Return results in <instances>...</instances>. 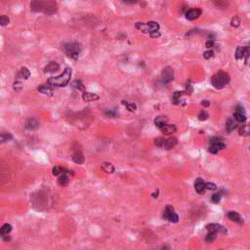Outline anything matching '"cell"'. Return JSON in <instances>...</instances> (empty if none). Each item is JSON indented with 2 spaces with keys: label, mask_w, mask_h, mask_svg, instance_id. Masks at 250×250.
<instances>
[{
  "label": "cell",
  "mask_w": 250,
  "mask_h": 250,
  "mask_svg": "<svg viewBox=\"0 0 250 250\" xmlns=\"http://www.w3.org/2000/svg\"><path fill=\"white\" fill-rule=\"evenodd\" d=\"M73 86L75 87V88H77L78 90H83L84 89V87H83V85H82V83L80 82V81H78V80H75L73 82Z\"/></svg>",
  "instance_id": "cell-40"
},
{
  "label": "cell",
  "mask_w": 250,
  "mask_h": 250,
  "mask_svg": "<svg viewBox=\"0 0 250 250\" xmlns=\"http://www.w3.org/2000/svg\"><path fill=\"white\" fill-rule=\"evenodd\" d=\"M228 2L226 1H215V5L218 6V7H221V8H224V7H226V6H228Z\"/></svg>",
  "instance_id": "cell-42"
},
{
  "label": "cell",
  "mask_w": 250,
  "mask_h": 250,
  "mask_svg": "<svg viewBox=\"0 0 250 250\" xmlns=\"http://www.w3.org/2000/svg\"><path fill=\"white\" fill-rule=\"evenodd\" d=\"M29 76H30V71H28V68L26 67H22L20 70V71H19L18 74H17V78L18 79H26L27 80V79L29 78Z\"/></svg>",
  "instance_id": "cell-17"
},
{
  "label": "cell",
  "mask_w": 250,
  "mask_h": 250,
  "mask_svg": "<svg viewBox=\"0 0 250 250\" xmlns=\"http://www.w3.org/2000/svg\"><path fill=\"white\" fill-rule=\"evenodd\" d=\"M71 158L77 164H82L84 162V154L80 145L77 143H73L71 145Z\"/></svg>",
  "instance_id": "cell-5"
},
{
  "label": "cell",
  "mask_w": 250,
  "mask_h": 250,
  "mask_svg": "<svg viewBox=\"0 0 250 250\" xmlns=\"http://www.w3.org/2000/svg\"><path fill=\"white\" fill-rule=\"evenodd\" d=\"M82 99L84 102H93L97 101L100 99V97L95 93H90V92H84L82 94Z\"/></svg>",
  "instance_id": "cell-14"
},
{
  "label": "cell",
  "mask_w": 250,
  "mask_h": 250,
  "mask_svg": "<svg viewBox=\"0 0 250 250\" xmlns=\"http://www.w3.org/2000/svg\"><path fill=\"white\" fill-rule=\"evenodd\" d=\"M9 22H10V20L7 16L2 15L1 17H0V24H1V26H6V24H9Z\"/></svg>",
  "instance_id": "cell-36"
},
{
  "label": "cell",
  "mask_w": 250,
  "mask_h": 250,
  "mask_svg": "<svg viewBox=\"0 0 250 250\" xmlns=\"http://www.w3.org/2000/svg\"><path fill=\"white\" fill-rule=\"evenodd\" d=\"M216 233H212V232H209L207 236H206V241L207 242H213L215 239H216Z\"/></svg>",
  "instance_id": "cell-34"
},
{
  "label": "cell",
  "mask_w": 250,
  "mask_h": 250,
  "mask_svg": "<svg viewBox=\"0 0 250 250\" xmlns=\"http://www.w3.org/2000/svg\"><path fill=\"white\" fill-rule=\"evenodd\" d=\"M65 173H70V171H67L66 168L64 167H61V166H55L53 168V175L55 176H58L60 174H65Z\"/></svg>",
  "instance_id": "cell-26"
},
{
  "label": "cell",
  "mask_w": 250,
  "mask_h": 250,
  "mask_svg": "<svg viewBox=\"0 0 250 250\" xmlns=\"http://www.w3.org/2000/svg\"><path fill=\"white\" fill-rule=\"evenodd\" d=\"M206 229L208 230V232H212V233H221V234H227L228 231L225 229L222 225L220 224H208L207 226H206Z\"/></svg>",
  "instance_id": "cell-11"
},
{
  "label": "cell",
  "mask_w": 250,
  "mask_h": 250,
  "mask_svg": "<svg viewBox=\"0 0 250 250\" xmlns=\"http://www.w3.org/2000/svg\"><path fill=\"white\" fill-rule=\"evenodd\" d=\"M155 142H154V144H155V146L156 147H159V148H164V145H165V142H166V140L165 139H163V138H157V139H155L154 140Z\"/></svg>",
  "instance_id": "cell-32"
},
{
  "label": "cell",
  "mask_w": 250,
  "mask_h": 250,
  "mask_svg": "<svg viewBox=\"0 0 250 250\" xmlns=\"http://www.w3.org/2000/svg\"><path fill=\"white\" fill-rule=\"evenodd\" d=\"M226 148V145L223 143V141L218 138V137H213L210 139L209 142V152L211 153H217L220 149H224Z\"/></svg>",
  "instance_id": "cell-6"
},
{
  "label": "cell",
  "mask_w": 250,
  "mask_h": 250,
  "mask_svg": "<svg viewBox=\"0 0 250 250\" xmlns=\"http://www.w3.org/2000/svg\"><path fill=\"white\" fill-rule=\"evenodd\" d=\"M195 189L197 193H199V195H201V193H203L206 190V187H205V183H204V181L201 179V178H197L196 180V183H195Z\"/></svg>",
  "instance_id": "cell-12"
},
{
  "label": "cell",
  "mask_w": 250,
  "mask_h": 250,
  "mask_svg": "<svg viewBox=\"0 0 250 250\" xmlns=\"http://www.w3.org/2000/svg\"><path fill=\"white\" fill-rule=\"evenodd\" d=\"M235 128V123L234 121L233 118H229V119L227 120L226 122V130H227V132L231 133L232 131H234Z\"/></svg>",
  "instance_id": "cell-25"
},
{
  "label": "cell",
  "mask_w": 250,
  "mask_h": 250,
  "mask_svg": "<svg viewBox=\"0 0 250 250\" xmlns=\"http://www.w3.org/2000/svg\"><path fill=\"white\" fill-rule=\"evenodd\" d=\"M106 114H107L108 116H110V117H114V116H116L117 114L114 110H107V111H106Z\"/></svg>",
  "instance_id": "cell-43"
},
{
  "label": "cell",
  "mask_w": 250,
  "mask_h": 250,
  "mask_svg": "<svg viewBox=\"0 0 250 250\" xmlns=\"http://www.w3.org/2000/svg\"><path fill=\"white\" fill-rule=\"evenodd\" d=\"M30 10L32 12H43L47 15H53L58 11V4L55 1H38L35 0L30 3Z\"/></svg>",
  "instance_id": "cell-1"
},
{
  "label": "cell",
  "mask_w": 250,
  "mask_h": 250,
  "mask_svg": "<svg viewBox=\"0 0 250 250\" xmlns=\"http://www.w3.org/2000/svg\"><path fill=\"white\" fill-rule=\"evenodd\" d=\"M167 121H168L167 116H165V115H159V116H157L154 119V124H155L156 127L162 128L166 124Z\"/></svg>",
  "instance_id": "cell-19"
},
{
  "label": "cell",
  "mask_w": 250,
  "mask_h": 250,
  "mask_svg": "<svg viewBox=\"0 0 250 250\" xmlns=\"http://www.w3.org/2000/svg\"><path fill=\"white\" fill-rule=\"evenodd\" d=\"M211 200L214 203H219V201L221 200V193H214L211 197Z\"/></svg>",
  "instance_id": "cell-37"
},
{
  "label": "cell",
  "mask_w": 250,
  "mask_h": 250,
  "mask_svg": "<svg viewBox=\"0 0 250 250\" xmlns=\"http://www.w3.org/2000/svg\"><path fill=\"white\" fill-rule=\"evenodd\" d=\"M250 57V47H241L239 46L236 48L235 51V58L237 60H241V59H245V61L248 60Z\"/></svg>",
  "instance_id": "cell-9"
},
{
  "label": "cell",
  "mask_w": 250,
  "mask_h": 250,
  "mask_svg": "<svg viewBox=\"0 0 250 250\" xmlns=\"http://www.w3.org/2000/svg\"><path fill=\"white\" fill-rule=\"evenodd\" d=\"M228 217H229V219L231 221H233V222H235V223H237V224H242V218H241V216L237 213V212H235V211H231V212H229L228 213Z\"/></svg>",
  "instance_id": "cell-16"
},
{
  "label": "cell",
  "mask_w": 250,
  "mask_h": 250,
  "mask_svg": "<svg viewBox=\"0 0 250 250\" xmlns=\"http://www.w3.org/2000/svg\"><path fill=\"white\" fill-rule=\"evenodd\" d=\"M234 117L235 119L237 121V122H244L246 120V117L244 115V114H242V111H236L234 114Z\"/></svg>",
  "instance_id": "cell-27"
},
{
  "label": "cell",
  "mask_w": 250,
  "mask_h": 250,
  "mask_svg": "<svg viewBox=\"0 0 250 250\" xmlns=\"http://www.w3.org/2000/svg\"><path fill=\"white\" fill-rule=\"evenodd\" d=\"M122 105L126 106V108L129 111H135L137 110V106L134 103H128L127 101H122Z\"/></svg>",
  "instance_id": "cell-30"
},
{
  "label": "cell",
  "mask_w": 250,
  "mask_h": 250,
  "mask_svg": "<svg viewBox=\"0 0 250 250\" xmlns=\"http://www.w3.org/2000/svg\"><path fill=\"white\" fill-rule=\"evenodd\" d=\"M230 82V76L229 74L225 71H220L214 74L211 78V83L216 89H222Z\"/></svg>",
  "instance_id": "cell-3"
},
{
  "label": "cell",
  "mask_w": 250,
  "mask_h": 250,
  "mask_svg": "<svg viewBox=\"0 0 250 250\" xmlns=\"http://www.w3.org/2000/svg\"><path fill=\"white\" fill-rule=\"evenodd\" d=\"M239 24H240L239 18L237 17V16H235V17L232 19V22H231V24H232V27H234V28H237V27L239 26Z\"/></svg>",
  "instance_id": "cell-35"
},
{
  "label": "cell",
  "mask_w": 250,
  "mask_h": 250,
  "mask_svg": "<svg viewBox=\"0 0 250 250\" xmlns=\"http://www.w3.org/2000/svg\"><path fill=\"white\" fill-rule=\"evenodd\" d=\"M208 117H209V114L205 110H201L200 112H199V114H198V119L201 120V121L208 119Z\"/></svg>",
  "instance_id": "cell-33"
},
{
  "label": "cell",
  "mask_w": 250,
  "mask_h": 250,
  "mask_svg": "<svg viewBox=\"0 0 250 250\" xmlns=\"http://www.w3.org/2000/svg\"><path fill=\"white\" fill-rule=\"evenodd\" d=\"M71 67H66L65 71L61 73L60 75L55 76V77H50L47 80V83L50 86H56V87H66L70 80L71 78Z\"/></svg>",
  "instance_id": "cell-2"
},
{
  "label": "cell",
  "mask_w": 250,
  "mask_h": 250,
  "mask_svg": "<svg viewBox=\"0 0 250 250\" xmlns=\"http://www.w3.org/2000/svg\"><path fill=\"white\" fill-rule=\"evenodd\" d=\"M213 55H214L213 51H211V50H207V51H205V52L203 53V57H204L206 60H208V59H210V58L213 57Z\"/></svg>",
  "instance_id": "cell-39"
},
{
  "label": "cell",
  "mask_w": 250,
  "mask_h": 250,
  "mask_svg": "<svg viewBox=\"0 0 250 250\" xmlns=\"http://www.w3.org/2000/svg\"><path fill=\"white\" fill-rule=\"evenodd\" d=\"M151 34V37H153V38H154V37H159L160 36V32L159 31H154V32H152V33H149Z\"/></svg>",
  "instance_id": "cell-45"
},
{
  "label": "cell",
  "mask_w": 250,
  "mask_h": 250,
  "mask_svg": "<svg viewBox=\"0 0 250 250\" xmlns=\"http://www.w3.org/2000/svg\"><path fill=\"white\" fill-rule=\"evenodd\" d=\"M24 126H26V128L28 129V130H36L37 128L39 127V122L37 121L35 118H33V117H30V118H28V119L26 121V125H24Z\"/></svg>",
  "instance_id": "cell-13"
},
{
  "label": "cell",
  "mask_w": 250,
  "mask_h": 250,
  "mask_svg": "<svg viewBox=\"0 0 250 250\" xmlns=\"http://www.w3.org/2000/svg\"><path fill=\"white\" fill-rule=\"evenodd\" d=\"M201 14H202L201 9L192 8V9H190L189 11H187L186 18H187V20H189V21H193V20H196V19L200 17Z\"/></svg>",
  "instance_id": "cell-10"
},
{
  "label": "cell",
  "mask_w": 250,
  "mask_h": 250,
  "mask_svg": "<svg viewBox=\"0 0 250 250\" xmlns=\"http://www.w3.org/2000/svg\"><path fill=\"white\" fill-rule=\"evenodd\" d=\"M201 105H202V106H204V107H208V106L210 105V103H209L208 101H202Z\"/></svg>",
  "instance_id": "cell-46"
},
{
  "label": "cell",
  "mask_w": 250,
  "mask_h": 250,
  "mask_svg": "<svg viewBox=\"0 0 250 250\" xmlns=\"http://www.w3.org/2000/svg\"><path fill=\"white\" fill-rule=\"evenodd\" d=\"M123 3H125V4H135L136 1H123Z\"/></svg>",
  "instance_id": "cell-47"
},
{
  "label": "cell",
  "mask_w": 250,
  "mask_h": 250,
  "mask_svg": "<svg viewBox=\"0 0 250 250\" xmlns=\"http://www.w3.org/2000/svg\"><path fill=\"white\" fill-rule=\"evenodd\" d=\"M60 68V66L57 64L56 62H49V64L44 67V72H55V71H58Z\"/></svg>",
  "instance_id": "cell-18"
},
{
  "label": "cell",
  "mask_w": 250,
  "mask_h": 250,
  "mask_svg": "<svg viewBox=\"0 0 250 250\" xmlns=\"http://www.w3.org/2000/svg\"><path fill=\"white\" fill-rule=\"evenodd\" d=\"M182 95H183V92H179V91L175 92V93L173 94V97H172L173 102H174L175 104H178V103L180 102V98L182 97Z\"/></svg>",
  "instance_id": "cell-31"
},
{
  "label": "cell",
  "mask_w": 250,
  "mask_h": 250,
  "mask_svg": "<svg viewBox=\"0 0 250 250\" xmlns=\"http://www.w3.org/2000/svg\"><path fill=\"white\" fill-rule=\"evenodd\" d=\"M62 50L70 58L77 60L81 51V46L78 42H67L62 45Z\"/></svg>",
  "instance_id": "cell-4"
},
{
  "label": "cell",
  "mask_w": 250,
  "mask_h": 250,
  "mask_svg": "<svg viewBox=\"0 0 250 250\" xmlns=\"http://www.w3.org/2000/svg\"><path fill=\"white\" fill-rule=\"evenodd\" d=\"M102 169L107 172V173H114V167L111 163H109V162H104L102 164Z\"/></svg>",
  "instance_id": "cell-24"
},
{
  "label": "cell",
  "mask_w": 250,
  "mask_h": 250,
  "mask_svg": "<svg viewBox=\"0 0 250 250\" xmlns=\"http://www.w3.org/2000/svg\"><path fill=\"white\" fill-rule=\"evenodd\" d=\"M68 182H70V179H68V177L67 176L66 174H62L58 180V183L61 186H67L68 184Z\"/></svg>",
  "instance_id": "cell-28"
},
{
  "label": "cell",
  "mask_w": 250,
  "mask_h": 250,
  "mask_svg": "<svg viewBox=\"0 0 250 250\" xmlns=\"http://www.w3.org/2000/svg\"><path fill=\"white\" fill-rule=\"evenodd\" d=\"M39 92H41L42 94H44V95H47V96H52L53 95V89L51 88V86L48 85H40L38 88H37Z\"/></svg>",
  "instance_id": "cell-21"
},
{
  "label": "cell",
  "mask_w": 250,
  "mask_h": 250,
  "mask_svg": "<svg viewBox=\"0 0 250 250\" xmlns=\"http://www.w3.org/2000/svg\"><path fill=\"white\" fill-rule=\"evenodd\" d=\"M163 218L167 219L168 221L172 223H177L179 220V216L174 212V208L171 205H167L165 207V211L163 213Z\"/></svg>",
  "instance_id": "cell-8"
},
{
  "label": "cell",
  "mask_w": 250,
  "mask_h": 250,
  "mask_svg": "<svg viewBox=\"0 0 250 250\" xmlns=\"http://www.w3.org/2000/svg\"><path fill=\"white\" fill-rule=\"evenodd\" d=\"M205 187H206V190H209V191H215L217 189V186L214 183H211V182L206 183Z\"/></svg>",
  "instance_id": "cell-38"
},
{
  "label": "cell",
  "mask_w": 250,
  "mask_h": 250,
  "mask_svg": "<svg viewBox=\"0 0 250 250\" xmlns=\"http://www.w3.org/2000/svg\"><path fill=\"white\" fill-rule=\"evenodd\" d=\"M174 79V71L171 67H166L162 70L161 72V81L162 83L167 84L170 83Z\"/></svg>",
  "instance_id": "cell-7"
},
{
  "label": "cell",
  "mask_w": 250,
  "mask_h": 250,
  "mask_svg": "<svg viewBox=\"0 0 250 250\" xmlns=\"http://www.w3.org/2000/svg\"><path fill=\"white\" fill-rule=\"evenodd\" d=\"M239 135H241V136H244V137L250 136V123L242 125V126L239 128Z\"/></svg>",
  "instance_id": "cell-22"
},
{
  "label": "cell",
  "mask_w": 250,
  "mask_h": 250,
  "mask_svg": "<svg viewBox=\"0 0 250 250\" xmlns=\"http://www.w3.org/2000/svg\"><path fill=\"white\" fill-rule=\"evenodd\" d=\"M12 231V226L10 224H4L3 226L1 227V230H0V235L2 236L8 235Z\"/></svg>",
  "instance_id": "cell-23"
},
{
  "label": "cell",
  "mask_w": 250,
  "mask_h": 250,
  "mask_svg": "<svg viewBox=\"0 0 250 250\" xmlns=\"http://www.w3.org/2000/svg\"><path fill=\"white\" fill-rule=\"evenodd\" d=\"M205 45H206V47H207V48L213 47V46H214V41L212 40V39H209L207 42H206V44H205Z\"/></svg>",
  "instance_id": "cell-44"
},
{
  "label": "cell",
  "mask_w": 250,
  "mask_h": 250,
  "mask_svg": "<svg viewBox=\"0 0 250 250\" xmlns=\"http://www.w3.org/2000/svg\"><path fill=\"white\" fill-rule=\"evenodd\" d=\"M177 144H178V139L176 138V137H172V138H169V139L166 140L164 149L169 151V149H172L175 146L177 145Z\"/></svg>",
  "instance_id": "cell-20"
},
{
  "label": "cell",
  "mask_w": 250,
  "mask_h": 250,
  "mask_svg": "<svg viewBox=\"0 0 250 250\" xmlns=\"http://www.w3.org/2000/svg\"><path fill=\"white\" fill-rule=\"evenodd\" d=\"M13 87H14V90L19 91V90H21L23 88V84L20 82V81H16V82L14 83V85H13Z\"/></svg>",
  "instance_id": "cell-41"
},
{
  "label": "cell",
  "mask_w": 250,
  "mask_h": 250,
  "mask_svg": "<svg viewBox=\"0 0 250 250\" xmlns=\"http://www.w3.org/2000/svg\"><path fill=\"white\" fill-rule=\"evenodd\" d=\"M0 138H1L2 143H6V142H9L10 140H12L13 136H12L9 132H2L1 136H0Z\"/></svg>",
  "instance_id": "cell-29"
},
{
  "label": "cell",
  "mask_w": 250,
  "mask_h": 250,
  "mask_svg": "<svg viewBox=\"0 0 250 250\" xmlns=\"http://www.w3.org/2000/svg\"><path fill=\"white\" fill-rule=\"evenodd\" d=\"M160 130H161V132L163 133L164 135H170L172 133L176 132L177 128L173 124H165L163 127L160 128Z\"/></svg>",
  "instance_id": "cell-15"
}]
</instances>
